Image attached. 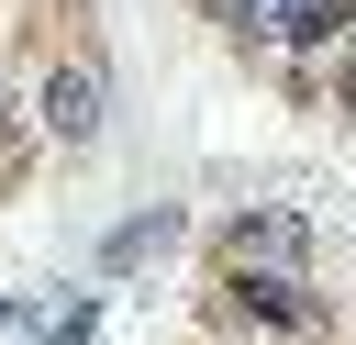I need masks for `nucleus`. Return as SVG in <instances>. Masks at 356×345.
<instances>
[{"label": "nucleus", "mask_w": 356, "mask_h": 345, "mask_svg": "<svg viewBox=\"0 0 356 345\" xmlns=\"http://www.w3.org/2000/svg\"><path fill=\"white\" fill-rule=\"evenodd\" d=\"M222 256H234V267H267V278H300L312 223H300V211H245V223L222 234Z\"/></svg>", "instance_id": "f257e3e1"}, {"label": "nucleus", "mask_w": 356, "mask_h": 345, "mask_svg": "<svg viewBox=\"0 0 356 345\" xmlns=\"http://www.w3.org/2000/svg\"><path fill=\"white\" fill-rule=\"evenodd\" d=\"M44 134H67V145L100 134V78L89 67H44Z\"/></svg>", "instance_id": "f03ea898"}, {"label": "nucleus", "mask_w": 356, "mask_h": 345, "mask_svg": "<svg viewBox=\"0 0 356 345\" xmlns=\"http://www.w3.org/2000/svg\"><path fill=\"white\" fill-rule=\"evenodd\" d=\"M234 289H245V312H256V323H278V334H312V289H300V278H267V267H234Z\"/></svg>", "instance_id": "7ed1b4c3"}, {"label": "nucleus", "mask_w": 356, "mask_h": 345, "mask_svg": "<svg viewBox=\"0 0 356 345\" xmlns=\"http://www.w3.org/2000/svg\"><path fill=\"white\" fill-rule=\"evenodd\" d=\"M345 22H356V0H289V11H278V33H267V45H334V33H345Z\"/></svg>", "instance_id": "20e7f679"}, {"label": "nucleus", "mask_w": 356, "mask_h": 345, "mask_svg": "<svg viewBox=\"0 0 356 345\" xmlns=\"http://www.w3.org/2000/svg\"><path fill=\"white\" fill-rule=\"evenodd\" d=\"M167 234H178V223H167V211H145V223H122V234L100 245V267L122 278V267H145V245H167Z\"/></svg>", "instance_id": "39448f33"}, {"label": "nucleus", "mask_w": 356, "mask_h": 345, "mask_svg": "<svg viewBox=\"0 0 356 345\" xmlns=\"http://www.w3.org/2000/svg\"><path fill=\"white\" fill-rule=\"evenodd\" d=\"M334 89H345V100H356V45H345V67H334Z\"/></svg>", "instance_id": "423d86ee"}]
</instances>
